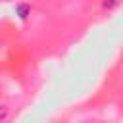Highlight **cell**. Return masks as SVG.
<instances>
[{
  "label": "cell",
  "instance_id": "7a4b0ae2",
  "mask_svg": "<svg viewBox=\"0 0 123 123\" xmlns=\"http://www.w3.org/2000/svg\"><path fill=\"white\" fill-rule=\"evenodd\" d=\"M119 4H121V0H102L100 2V6H102L104 12H113Z\"/></svg>",
  "mask_w": 123,
  "mask_h": 123
},
{
  "label": "cell",
  "instance_id": "3957f363",
  "mask_svg": "<svg viewBox=\"0 0 123 123\" xmlns=\"http://www.w3.org/2000/svg\"><path fill=\"white\" fill-rule=\"evenodd\" d=\"M10 113H12V108L8 104H0V123L8 121L10 119Z\"/></svg>",
  "mask_w": 123,
  "mask_h": 123
},
{
  "label": "cell",
  "instance_id": "6da1fadb",
  "mask_svg": "<svg viewBox=\"0 0 123 123\" xmlns=\"http://www.w3.org/2000/svg\"><path fill=\"white\" fill-rule=\"evenodd\" d=\"M13 12H15V15H17L21 21H27V17H29V13H31V4H27V2H19V4H15Z\"/></svg>",
  "mask_w": 123,
  "mask_h": 123
}]
</instances>
